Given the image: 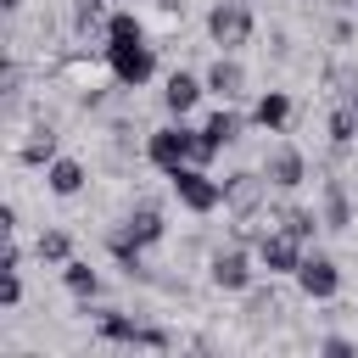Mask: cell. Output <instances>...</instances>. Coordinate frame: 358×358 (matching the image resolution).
<instances>
[{
  "mask_svg": "<svg viewBox=\"0 0 358 358\" xmlns=\"http://www.w3.org/2000/svg\"><path fill=\"white\" fill-rule=\"evenodd\" d=\"M95 336H101V341H117V347H151V352L173 347V336H168L162 324H145L140 313H117V308H101Z\"/></svg>",
  "mask_w": 358,
  "mask_h": 358,
  "instance_id": "obj_1",
  "label": "cell"
},
{
  "mask_svg": "<svg viewBox=\"0 0 358 358\" xmlns=\"http://www.w3.org/2000/svg\"><path fill=\"white\" fill-rule=\"evenodd\" d=\"M106 73L123 84V90H140L151 73H157V50L145 39H106Z\"/></svg>",
  "mask_w": 358,
  "mask_h": 358,
  "instance_id": "obj_2",
  "label": "cell"
},
{
  "mask_svg": "<svg viewBox=\"0 0 358 358\" xmlns=\"http://www.w3.org/2000/svg\"><path fill=\"white\" fill-rule=\"evenodd\" d=\"M168 185H173L179 207H190V213H218V207H224V179H213L201 162L173 168V173H168Z\"/></svg>",
  "mask_w": 358,
  "mask_h": 358,
  "instance_id": "obj_3",
  "label": "cell"
},
{
  "mask_svg": "<svg viewBox=\"0 0 358 358\" xmlns=\"http://www.w3.org/2000/svg\"><path fill=\"white\" fill-rule=\"evenodd\" d=\"M145 157H151V168H162V173H173V168H185V162H196V129H185V117H179V123H168V129H151Z\"/></svg>",
  "mask_w": 358,
  "mask_h": 358,
  "instance_id": "obj_4",
  "label": "cell"
},
{
  "mask_svg": "<svg viewBox=\"0 0 358 358\" xmlns=\"http://www.w3.org/2000/svg\"><path fill=\"white\" fill-rule=\"evenodd\" d=\"M207 39H213L218 50H241V45L252 39V6H246V0H218V6L207 11Z\"/></svg>",
  "mask_w": 358,
  "mask_h": 358,
  "instance_id": "obj_5",
  "label": "cell"
},
{
  "mask_svg": "<svg viewBox=\"0 0 358 358\" xmlns=\"http://www.w3.org/2000/svg\"><path fill=\"white\" fill-rule=\"evenodd\" d=\"M252 246H257V263H263L268 274H296V268H302V257H308V241H296V235H291V229H280V224H268Z\"/></svg>",
  "mask_w": 358,
  "mask_h": 358,
  "instance_id": "obj_6",
  "label": "cell"
},
{
  "mask_svg": "<svg viewBox=\"0 0 358 358\" xmlns=\"http://www.w3.org/2000/svg\"><path fill=\"white\" fill-rule=\"evenodd\" d=\"M296 285H302V296H313V302H330V296L341 291V268H336V257H324V252H308V257H302V268H296Z\"/></svg>",
  "mask_w": 358,
  "mask_h": 358,
  "instance_id": "obj_7",
  "label": "cell"
},
{
  "mask_svg": "<svg viewBox=\"0 0 358 358\" xmlns=\"http://www.w3.org/2000/svg\"><path fill=\"white\" fill-rule=\"evenodd\" d=\"M263 196H268V179H263V173H229V179H224V207H229L235 218L263 213Z\"/></svg>",
  "mask_w": 358,
  "mask_h": 358,
  "instance_id": "obj_8",
  "label": "cell"
},
{
  "mask_svg": "<svg viewBox=\"0 0 358 358\" xmlns=\"http://www.w3.org/2000/svg\"><path fill=\"white\" fill-rule=\"evenodd\" d=\"M207 280H213L218 291H246V285H252V257H246L241 246H224V252H213Z\"/></svg>",
  "mask_w": 358,
  "mask_h": 358,
  "instance_id": "obj_9",
  "label": "cell"
},
{
  "mask_svg": "<svg viewBox=\"0 0 358 358\" xmlns=\"http://www.w3.org/2000/svg\"><path fill=\"white\" fill-rule=\"evenodd\" d=\"M263 179H268L274 190H296V185L308 179V162H302V151H296V145H274V151L263 157Z\"/></svg>",
  "mask_w": 358,
  "mask_h": 358,
  "instance_id": "obj_10",
  "label": "cell"
},
{
  "mask_svg": "<svg viewBox=\"0 0 358 358\" xmlns=\"http://www.w3.org/2000/svg\"><path fill=\"white\" fill-rule=\"evenodd\" d=\"M201 84H207V95H218V101H235V95L246 90V67H241V62L224 50V56L207 67V78H201Z\"/></svg>",
  "mask_w": 358,
  "mask_h": 358,
  "instance_id": "obj_11",
  "label": "cell"
},
{
  "mask_svg": "<svg viewBox=\"0 0 358 358\" xmlns=\"http://www.w3.org/2000/svg\"><path fill=\"white\" fill-rule=\"evenodd\" d=\"M117 229H123L134 246H157V241L168 235V224H162V207H134V213H129Z\"/></svg>",
  "mask_w": 358,
  "mask_h": 358,
  "instance_id": "obj_12",
  "label": "cell"
},
{
  "mask_svg": "<svg viewBox=\"0 0 358 358\" xmlns=\"http://www.w3.org/2000/svg\"><path fill=\"white\" fill-rule=\"evenodd\" d=\"M101 67H106V56H101V62H90V56H67V62L56 67V78L73 84V90H84V95L95 101V95H101V90H95V84H101Z\"/></svg>",
  "mask_w": 358,
  "mask_h": 358,
  "instance_id": "obj_13",
  "label": "cell"
},
{
  "mask_svg": "<svg viewBox=\"0 0 358 358\" xmlns=\"http://www.w3.org/2000/svg\"><path fill=\"white\" fill-rule=\"evenodd\" d=\"M201 90H207L201 78H190V73H168V84H162V106H168L173 117H185V112L201 101Z\"/></svg>",
  "mask_w": 358,
  "mask_h": 358,
  "instance_id": "obj_14",
  "label": "cell"
},
{
  "mask_svg": "<svg viewBox=\"0 0 358 358\" xmlns=\"http://www.w3.org/2000/svg\"><path fill=\"white\" fill-rule=\"evenodd\" d=\"M252 123L268 129V134H280V129L291 123V95H285V90H263L257 106H252Z\"/></svg>",
  "mask_w": 358,
  "mask_h": 358,
  "instance_id": "obj_15",
  "label": "cell"
},
{
  "mask_svg": "<svg viewBox=\"0 0 358 358\" xmlns=\"http://www.w3.org/2000/svg\"><path fill=\"white\" fill-rule=\"evenodd\" d=\"M84 179H90V173H84L78 157H56V162L45 168V190H50V196H78Z\"/></svg>",
  "mask_w": 358,
  "mask_h": 358,
  "instance_id": "obj_16",
  "label": "cell"
},
{
  "mask_svg": "<svg viewBox=\"0 0 358 358\" xmlns=\"http://www.w3.org/2000/svg\"><path fill=\"white\" fill-rule=\"evenodd\" d=\"M17 162H28V168H50V162H56V129H50V123L28 129V140L17 145Z\"/></svg>",
  "mask_w": 358,
  "mask_h": 358,
  "instance_id": "obj_17",
  "label": "cell"
},
{
  "mask_svg": "<svg viewBox=\"0 0 358 358\" xmlns=\"http://www.w3.org/2000/svg\"><path fill=\"white\" fill-rule=\"evenodd\" d=\"M324 229H347L352 224V201H347V185L341 179H324V207H319Z\"/></svg>",
  "mask_w": 358,
  "mask_h": 358,
  "instance_id": "obj_18",
  "label": "cell"
},
{
  "mask_svg": "<svg viewBox=\"0 0 358 358\" xmlns=\"http://www.w3.org/2000/svg\"><path fill=\"white\" fill-rule=\"evenodd\" d=\"M62 285H67V291H73L78 302H90V296L101 291V274H95V268L84 263V257H67V263H62Z\"/></svg>",
  "mask_w": 358,
  "mask_h": 358,
  "instance_id": "obj_19",
  "label": "cell"
},
{
  "mask_svg": "<svg viewBox=\"0 0 358 358\" xmlns=\"http://www.w3.org/2000/svg\"><path fill=\"white\" fill-rule=\"evenodd\" d=\"M241 129H246V117H241V112H229V106H224V112H213V117L201 123V134H207L218 151H224V145H235V140H241Z\"/></svg>",
  "mask_w": 358,
  "mask_h": 358,
  "instance_id": "obj_20",
  "label": "cell"
},
{
  "mask_svg": "<svg viewBox=\"0 0 358 358\" xmlns=\"http://www.w3.org/2000/svg\"><path fill=\"white\" fill-rule=\"evenodd\" d=\"M274 224H280V229H291L296 241H313V235L324 229V218H319L313 207H280V213H274Z\"/></svg>",
  "mask_w": 358,
  "mask_h": 358,
  "instance_id": "obj_21",
  "label": "cell"
},
{
  "mask_svg": "<svg viewBox=\"0 0 358 358\" xmlns=\"http://www.w3.org/2000/svg\"><path fill=\"white\" fill-rule=\"evenodd\" d=\"M34 257L62 268V263L73 257V235H67V229H39V241H34Z\"/></svg>",
  "mask_w": 358,
  "mask_h": 358,
  "instance_id": "obj_22",
  "label": "cell"
},
{
  "mask_svg": "<svg viewBox=\"0 0 358 358\" xmlns=\"http://www.w3.org/2000/svg\"><path fill=\"white\" fill-rule=\"evenodd\" d=\"M324 129H330V145H336V151H347V145L358 140V117H352V106L341 101V106L330 112V123H324Z\"/></svg>",
  "mask_w": 358,
  "mask_h": 358,
  "instance_id": "obj_23",
  "label": "cell"
},
{
  "mask_svg": "<svg viewBox=\"0 0 358 358\" xmlns=\"http://www.w3.org/2000/svg\"><path fill=\"white\" fill-rule=\"evenodd\" d=\"M106 0H73V28L78 34H90V28H106Z\"/></svg>",
  "mask_w": 358,
  "mask_h": 358,
  "instance_id": "obj_24",
  "label": "cell"
},
{
  "mask_svg": "<svg viewBox=\"0 0 358 358\" xmlns=\"http://www.w3.org/2000/svg\"><path fill=\"white\" fill-rule=\"evenodd\" d=\"M106 39H145V22L134 11H112L106 17Z\"/></svg>",
  "mask_w": 358,
  "mask_h": 358,
  "instance_id": "obj_25",
  "label": "cell"
},
{
  "mask_svg": "<svg viewBox=\"0 0 358 358\" xmlns=\"http://www.w3.org/2000/svg\"><path fill=\"white\" fill-rule=\"evenodd\" d=\"M246 313H252V319H280V313H285V302H280L274 291H257V296L246 302Z\"/></svg>",
  "mask_w": 358,
  "mask_h": 358,
  "instance_id": "obj_26",
  "label": "cell"
},
{
  "mask_svg": "<svg viewBox=\"0 0 358 358\" xmlns=\"http://www.w3.org/2000/svg\"><path fill=\"white\" fill-rule=\"evenodd\" d=\"M22 302V268H6V285H0V308H17Z\"/></svg>",
  "mask_w": 358,
  "mask_h": 358,
  "instance_id": "obj_27",
  "label": "cell"
},
{
  "mask_svg": "<svg viewBox=\"0 0 358 358\" xmlns=\"http://www.w3.org/2000/svg\"><path fill=\"white\" fill-rule=\"evenodd\" d=\"M319 347H324L330 358H347V352H352V341H347V336H330V341H319Z\"/></svg>",
  "mask_w": 358,
  "mask_h": 358,
  "instance_id": "obj_28",
  "label": "cell"
},
{
  "mask_svg": "<svg viewBox=\"0 0 358 358\" xmlns=\"http://www.w3.org/2000/svg\"><path fill=\"white\" fill-rule=\"evenodd\" d=\"M347 106H352V117H358V84H347Z\"/></svg>",
  "mask_w": 358,
  "mask_h": 358,
  "instance_id": "obj_29",
  "label": "cell"
},
{
  "mask_svg": "<svg viewBox=\"0 0 358 358\" xmlns=\"http://www.w3.org/2000/svg\"><path fill=\"white\" fill-rule=\"evenodd\" d=\"M0 6H6V11H22V0H0Z\"/></svg>",
  "mask_w": 358,
  "mask_h": 358,
  "instance_id": "obj_30",
  "label": "cell"
}]
</instances>
